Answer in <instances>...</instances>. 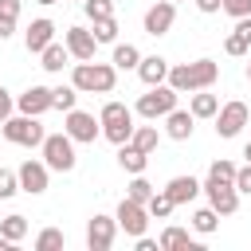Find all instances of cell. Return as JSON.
Returning a JSON list of instances; mask_svg holds the SVG:
<instances>
[{"instance_id": "cell-12", "label": "cell", "mask_w": 251, "mask_h": 251, "mask_svg": "<svg viewBox=\"0 0 251 251\" xmlns=\"http://www.w3.org/2000/svg\"><path fill=\"white\" fill-rule=\"evenodd\" d=\"M16 176H20V192H27V196L47 192V165L43 161H24L16 169Z\"/></svg>"}, {"instance_id": "cell-30", "label": "cell", "mask_w": 251, "mask_h": 251, "mask_svg": "<svg viewBox=\"0 0 251 251\" xmlns=\"http://www.w3.org/2000/svg\"><path fill=\"white\" fill-rule=\"evenodd\" d=\"M216 224H220V216H216V208L208 204V208H200L196 216H192V227L200 231V235H212L216 231Z\"/></svg>"}, {"instance_id": "cell-31", "label": "cell", "mask_w": 251, "mask_h": 251, "mask_svg": "<svg viewBox=\"0 0 251 251\" xmlns=\"http://www.w3.org/2000/svg\"><path fill=\"white\" fill-rule=\"evenodd\" d=\"M94 39H98V43H114V39H118V20H114V16L94 20Z\"/></svg>"}, {"instance_id": "cell-22", "label": "cell", "mask_w": 251, "mask_h": 251, "mask_svg": "<svg viewBox=\"0 0 251 251\" xmlns=\"http://www.w3.org/2000/svg\"><path fill=\"white\" fill-rule=\"evenodd\" d=\"M157 247H165V251H200V247L188 239V231H184V227H165V231H161V239H157Z\"/></svg>"}, {"instance_id": "cell-13", "label": "cell", "mask_w": 251, "mask_h": 251, "mask_svg": "<svg viewBox=\"0 0 251 251\" xmlns=\"http://www.w3.org/2000/svg\"><path fill=\"white\" fill-rule=\"evenodd\" d=\"M63 43H67V51H71L78 63L94 59V51H98V39H94V31H86V27H67Z\"/></svg>"}, {"instance_id": "cell-19", "label": "cell", "mask_w": 251, "mask_h": 251, "mask_svg": "<svg viewBox=\"0 0 251 251\" xmlns=\"http://www.w3.org/2000/svg\"><path fill=\"white\" fill-rule=\"evenodd\" d=\"M165 192H169L173 204H192L196 192H200V180H196V176H173V180L165 184Z\"/></svg>"}, {"instance_id": "cell-27", "label": "cell", "mask_w": 251, "mask_h": 251, "mask_svg": "<svg viewBox=\"0 0 251 251\" xmlns=\"http://www.w3.org/2000/svg\"><path fill=\"white\" fill-rule=\"evenodd\" d=\"M0 235L12 239V243H20V239L27 235V220H24V216H4V220H0Z\"/></svg>"}, {"instance_id": "cell-23", "label": "cell", "mask_w": 251, "mask_h": 251, "mask_svg": "<svg viewBox=\"0 0 251 251\" xmlns=\"http://www.w3.org/2000/svg\"><path fill=\"white\" fill-rule=\"evenodd\" d=\"M188 110H192V118H216V110H220V98H216V94H208V90H192V102H188Z\"/></svg>"}, {"instance_id": "cell-26", "label": "cell", "mask_w": 251, "mask_h": 251, "mask_svg": "<svg viewBox=\"0 0 251 251\" xmlns=\"http://www.w3.org/2000/svg\"><path fill=\"white\" fill-rule=\"evenodd\" d=\"M173 208H176V204L169 200V192H165V188H161V192L153 188V196L145 200V212H149V216H157V220H169V212H173Z\"/></svg>"}, {"instance_id": "cell-9", "label": "cell", "mask_w": 251, "mask_h": 251, "mask_svg": "<svg viewBox=\"0 0 251 251\" xmlns=\"http://www.w3.org/2000/svg\"><path fill=\"white\" fill-rule=\"evenodd\" d=\"M114 220H118V227H122L126 235H133V239H137V235H145L149 212H145V204H137V200H129V196H126V200L118 204V216H114Z\"/></svg>"}, {"instance_id": "cell-40", "label": "cell", "mask_w": 251, "mask_h": 251, "mask_svg": "<svg viewBox=\"0 0 251 251\" xmlns=\"http://www.w3.org/2000/svg\"><path fill=\"white\" fill-rule=\"evenodd\" d=\"M0 16L16 20V16H20V0H0Z\"/></svg>"}, {"instance_id": "cell-24", "label": "cell", "mask_w": 251, "mask_h": 251, "mask_svg": "<svg viewBox=\"0 0 251 251\" xmlns=\"http://www.w3.org/2000/svg\"><path fill=\"white\" fill-rule=\"evenodd\" d=\"M137 63H141V51L133 43H114V67L118 71H133Z\"/></svg>"}, {"instance_id": "cell-21", "label": "cell", "mask_w": 251, "mask_h": 251, "mask_svg": "<svg viewBox=\"0 0 251 251\" xmlns=\"http://www.w3.org/2000/svg\"><path fill=\"white\" fill-rule=\"evenodd\" d=\"M118 165L126 169V173H145V165H149V153H141L137 145H118Z\"/></svg>"}, {"instance_id": "cell-48", "label": "cell", "mask_w": 251, "mask_h": 251, "mask_svg": "<svg viewBox=\"0 0 251 251\" xmlns=\"http://www.w3.org/2000/svg\"><path fill=\"white\" fill-rule=\"evenodd\" d=\"M247 82H251V63H247Z\"/></svg>"}, {"instance_id": "cell-44", "label": "cell", "mask_w": 251, "mask_h": 251, "mask_svg": "<svg viewBox=\"0 0 251 251\" xmlns=\"http://www.w3.org/2000/svg\"><path fill=\"white\" fill-rule=\"evenodd\" d=\"M137 251H157V239H145V235H137Z\"/></svg>"}, {"instance_id": "cell-37", "label": "cell", "mask_w": 251, "mask_h": 251, "mask_svg": "<svg viewBox=\"0 0 251 251\" xmlns=\"http://www.w3.org/2000/svg\"><path fill=\"white\" fill-rule=\"evenodd\" d=\"M220 8L227 12V16H251V0H220Z\"/></svg>"}, {"instance_id": "cell-5", "label": "cell", "mask_w": 251, "mask_h": 251, "mask_svg": "<svg viewBox=\"0 0 251 251\" xmlns=\"http://www.w3.org/2000/svg\"><path fill=\"white\" fill-rule=\"evenodd\" d=\"M39 149H43V165L55 169V173H71L75 161H78V157H75V141H71L67 133H47Z\"/></svg>"}, {"instance_id": "cell-17", "label": "cell", "mask_w": 251, "mask_h": 251, "mask_svg": "<svg viewBox=\"0 0 251 251\" xmlns=\"http://www.w3.org/2000/svg\"><path fill=\"white\" fill-rule=\"evenodd\" d=\"M55 39V24L47 20V16H39V20H31V27H27V35H24V43H27V51H43L47 43Z\"/></svg>"}, {"instance_id": "cell-2", "label": "cell", "mask_w": 251, "mask_h": 251, "mask_svg": "<svg viewBox=\"0 0 251 251\" xmlns=\"http://www.w3.org/2000/svg\"><path fill=\"white\" fill-rule=\"evenodd\" d=\"M114 82H118V67H114V63H94V59L75 63L71 86H75L78 94H110Z\"/></svg>"}, {"instance_id": "cell-38", "label": "cell", "mask_w": 251, "mask_h": 251, "mask_svg": "<svg viewBox=\"0 0 251 251\" xmlns=\"http://www.w3.org/2000/svg\"><path fill=\"white\" fill-rule=\"evenodd\" d=\"M235 192H243V196H251V161H247L243 169H235Z\"/></svg>"}, {"instance_id": "cell-42", "label": "cell", "mask_w": 251, "mask_h": 251, "mask_svg": "<svg viewBox=\"0 0 251 251\" xmlns=\"http://www.w3.org/2000/svg\"><path fill=\"white\" fill-rule=\"evenodd\" d=\"M16 31V20H8V16H0V39H8Z\"/></svg>"}, {"instance_id": "cell-36", "label": "cell", "mask_w": 251, "mask_h": 251, "mask_svg": "<svg viewBox=\"0 0 251 251\" xmlns=\"http://www.w3.org/2000/svg\"><path fill=\"white\" fill-rule=\"evenodd\" d=\"M224 51H227V55H247V51H251V39H243L239 31H231V35L224 39Z\"/></svg>"}, {"instance_id": "cell-20", "label": "cell", "mask_w": 251, "mask_h": 251, "mask_svg": "<svg viewBox=\"0 0 251 251\" xmlns=\"http://www.w3.org/2000/svg\"><path fill=\"white\" fill-rule=\"evenodd\" d=\"M39 59H43V63H39L43 71H51V75H59V71L67 67V59H71V51H67V43H55V39H51V43H47V47L39 51Z\"/></svg>"}, {"instance_id": "cell-39", "label": "cell", "mask_w": 251, "mask_h": 251, "mask_svg": "<svg viewBox=\"0 0 251 251\" xmlns=\"http://www.w3.org/2000/svg\"><path fill=\"white\" fill-rule=\"evenodd\" d=\"M12 110H16V98L0 86V122H4V118H12Z\"/></svg>"}, {"instance_id": "cell-16", "label": "cell", "mask_w": 251, "mask_h": 251, "mask_svg": "<svg viewBox=\"0 0 251 251\" xmlns=\"http://www.w3.org/2000/svg\"><path fill=\"white\" fill-rule=\"evenodd\" d=\"M192 122H196L192 110H176V106H173V110L165 114V133H169L173 141H188V137H192Z\"/></svg>"}, {"instance_id": "cell-43", "label": "cell", "mask_w": 251, "mask_h": 251, "mask_svg": "<svg viewBox=\"0 0 251 251\" xmlns=\"http://www.w3.org/2000/svg\"><path fill=\"white\" fill-rule=\"evenodd\" d=\"M196 8H200V12H208V16H212V12H220V0H196Z\"/></svg>"}, {"instance_id": "cell-47", "label": "cell", "mask_w": 251, "mask_h": 251, "mask_svg": "<svg viewBox=\"0 0 251 251\" xmlns=\"http://www.w3.org/2000/svg\"><path fill=\"white\" fill-rule=\"evenodd\" d=\"M35 4H59V0H35Z\"/></svg>"}, {"instance_id": "cell-28", "label": "cell", "mask_w": 251, "mask_h": 251, "mask_svg": "<svg viewBox=\"0 0 251 251\" xmlns=\"http://www.w3.org/2000/svg\"><path fill=\"white\" fill-rule=\"evenodd\" d=\"M75 102H78V90L75 86H55L51 90V110H75Z\"/></svg>"}, {"instance_id": "cell-41", "label": "cell", "mask_w": 251, "mask_h": 251, "mask_svg": "<svg viewBox=\"0 0 251 251\" xmlns=\"http://www.w3.org/2000/svg\"><path fill=\"white\" fill-rule=\"evenodd\" d=\"M235 31H239L243 39H251V16H239V20H235Z\"/></svg>"}, {"instance_id": "cell-8", "label": "cell", "mask_w": 251, "mask_h": 251, "mask_svg": "<svg viewBox=\"0 0 251 251\" xmlns=\"http://www.w3.org/2000/svg\"><path fill=\"white\" fill-rule=\"evenodd\" d=\"M63 133L71 141H78V145H94L98 133H102V122H94V114H86V110H67Z\"/></svg>"}, {"instance_id": "cell-14", "label": "cell", "mask_w": 251, "mask_h": 251, "mask_svg": "<svg viewBox=\"0 0 251 251\" xmlns=\"http://www.w3.org/2000/svg\"><path fill=\"white\" fill-rule=\"evenodd\" d=\"M173 20H176V4H173V0H157V4L145 12V31H149V35H165V31L173 27Z\"/></svg>"}, {"instance_id": "cell-33", "label": "cell", "mask_w": 251, "mask_h": 251, "mask_svg": "<svg viewBox=\"0 0 251 251\" xmlns=\"http://www.w3.org/2000/svg\"><path fill=\"white\" fill-rule=\"evenodd\" d=\"M129 200H137V204H145L149 196H153V184L141 176V173H133V180H129V192H126Z\"/></svg>"}, {"instance_id": "cell-15", "label": "cell", "mask_w": 251, "mask_h": 251, "mask_svg": "<svg viewBox=\"0 0 251 251\" xmlns=\"http://www.w3.org/2000/svg\"><path fill=\"white\" fill-rule=\"evenodd\" d=\"M16 110H20V114H31V118L47 114V110H51V86H27V90L16 98Z\"/></svg>"}, {"instance_id": "cell-49", "label": "cell", "mask_w": 251, "mask_h": 251, "mask_svg": "<svg viewBox=\"0 0 251 251\" xmlns=\"http://www.w3.org/2000/svg\"><path fill=\"white\" fill-rule=\"evenodd\" d=\"M173 4H176V0H173Z\"/></svg>"}, {"instance_id": "cell-18", "label": "cell", "mask_w": 251, "mask_h": 251, "mask_svg": "<svg viewBox=\"0 0 251 251\" xmlns=\"http://www.w3.org/2000/svg\"><path fill=\"white\" fill-rule=\"evenodd\" d=\"M137 75H141L145 86H157V82L169 78V59H161V55H145V59L137 63Z\"/></svg>"}, {"instance_id": "cell-35", "label": "cell", "mask_w": 251, "mask_h": 251, "mask_svg": "<svg viewBox=\"0 0 251 251\" xmlns=\"http://www.w3.org/2000/svg\"><path fill=\"white\" fill-rule=\"evenodd\" d=\"M86 16L90 20H102V16H114V0H82Z\"/></svg>"}, {"instance_id": "cell-34", "label": "cell", "mask_w": 251, "mask_h": 251, "mask_svg": "<svg viewBox=\"0 0 251 251\" xmlns=\"http://www.w3.org/2000/svg\"><path fill=\"white\" fill-rule=\"evenodd\" d=\"M20 192V176L12 169H0V200H12Z\"/></svg>"}, {"instance_id": "cell-4", "label": "cell", "mask_w": 251, "mask_h": 251, "mask_svg": "<svg viewBox=\"0 0 251 251\" xmlns=\"http://www.w3.org/2000/svg\"><path fill=\"white\" fill-rule=\"evenodd\" d=\"M0 129H4V137L12 141V145H24V149H35V145H43V126H39V118H31V114H16V118H4L0 122Z\"/></svg>"}, {"instance_id": "cell-6", "label": "cell", "mask_w": 251, "mask_h": 251, "mask_svg": "<svg viewBox=\"0 0 251 251\" xmlns=\"http://www.w3.org/2000/svg\"><path fill=\"white\" fill-rule=\"evenodd\" d=\"M176 98H180V94H176L169 82H157V86H149V94L137 98V114L149 118V122H157V118H165V114L176 106Z\"/></svg>"}, {"instance_id": "cell-10", "label": "cell", "mask_w": 251, "mask_h": 251, "mask_svg": "<svg viewBox=\"0 0 251 251\" xmlns=\"http://www.w3.org/2000/svg\"><path fill=\"white\" fill-rule=\"evenodd\" d=\"M114 235H118V220L114 216H94L86 224V247L90 251H110L114 247Z\"/></svg>"}, {"instance_id": "cell-7", "label": "cell", "mask_w": 251, "mask_h": 251, "mask_svg": "<svg viewBox=\"0 0 251 251\" xmlns=\"http://www.w3.org/2000/svg\"><path fill=\"white\" fill-rule=\"evenodd\" d=\"M251 122V110H247V102H224L220 110H216V137H239V129Z\"/></svg>"}, {"instance_id": "cell-1", "label": "cell", "mask_w": 251, "mask_h": 251, "mask_svg": "<svg viewBox=\"0 0 251 251\" xmlns=\"http://www.w3.org/2000/svg\"><path fill=\"white\" fill-rule=\"evenodd\" d=\"M216 78H220V63L196 59V63H176V67H169V78H165V82H169L176 94H192V90H208Z\"/></svg>"}, {"instance_id": "cell-25", "label": "cell", "mask_w": 251, "mask_h": 251, "mask_svg": "<svg viewBox=\"0 0 251 251\" xmlns=\"http://www.w3.org/2000/svg\"><path fill=\"white\" fill-rule=\"evenodd\" d=\"M129 145H137L141 153H153V149H157V126H133Z\"/></svg>"}, {"instance_id": "cell-29", "label": "cell", "mask_w": 251, "mask_h": 251, "mask_svg": "<svg viewBox=\"0 0 251 251\" xmlns=\"http://www.w3.org/2000/svg\"><path fill=\"white\" fill-rule=\"evenodd\" d=\"M208 180L235 184V165H231V161H224V157H220V161H212V165H208Z\"/></svg>"}, {"instance_id": "cell-11", "label": "cell", "mask_w": 251, "mask_h": 251, "mask_svg": "<svg viewBox=\"0 0 251 251\" xmlns=\"http://www.w3.org/2000/svg\"><path fill=\"white\" fill-rule=\"evenodd\" d=\"M200 188L208 192V204L216 208V216H231V212L239 208V192H235V184H220V180H204Z\"/></svg>"}, {"instance_id": "cell-45", "label": "cell", "mask_w": 251, "mask_h": 251, "mask_svg": "<svg viewBox=\"0 0 251 251\" xmlns=\"http://www.w3.org/2000/svg\"><path fill=\"white\" fill-rule=\"evenodd\" d=\"M0 251H12V239H4V235H0Z\"/></svg>"}, {"instance_id": "cell-46", "label": "cell", "mask_w": 251, "mask_h": 251, "mask_svg": "<svg viewBox=\"0 0 251 251\" xmlns=\"http://www.w3.org/2000/svg\"><path fill=\"white\" fill-rule=\"evenodd\" d=\"M243 157H247V161H251V141H247V149H243Z\"/></svg>"}, {"instance_id": "cell-3", "label": "cell", "mask_w": 251, "mask_h": 251, "mask_svg": "<svg viewBox=\"0 0 251 251\" xmlns=\"http://www.w3.org/2000/svg\"><path fill=\"white\" fill-rule=\"evenodd\" d=\"M98 122H102V137L114 141V145H126L129 133H133V110L122 106V102H106L102 114H98Z\"/></svg>"}, {"instance_id": "cell-32", "label": "cell", "mask_w": 251, "mask_h": 251, "mask_svg": "<svg viewBox=\"0 0 251 251\" xmlns=\"http://www.w3.org/2000/svg\"><path fill=\"white\" fill-rule=\"evenodd\" d=\"M59 247H63V231L59 227H43L35 235V251H59Z\"/></svg>"}]
</instances>
